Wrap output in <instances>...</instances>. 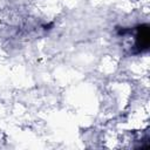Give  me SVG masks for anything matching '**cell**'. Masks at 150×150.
<instances>
[{
	"mask_svg": "<svg viewBox=\"0 0 150 150\" xmlns=\"http://www.w3.org/2000/svg\"><path fill=\"white\" fill-rule=\"evenodd\" d=\"M150 41V34H149V26L148 25H141L137 27V34H136V47L139 52L146 50L149 47Z\"/></svg>",
	"mask_w": 150,
	"mask_h": 150,
	"instance_id": "cell-1",
	"label": "cell"
}]
</instances>
